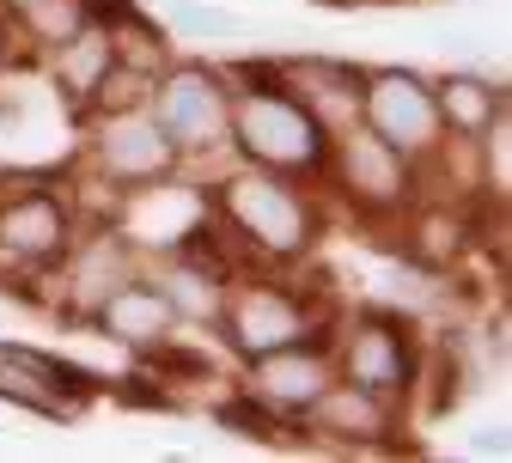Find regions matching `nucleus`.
Returning a JSON list of instances; mask_svg holds the SVG:
<instances>
[{
	"label": "nucleus",
	"mask_w": 512,
	"mask_h": 463,
	"mask_svg": "<svg viewBox=\"0 0 512 463\" xmlns=\"http://www.w3.org/2000/svg\"><path fill=\"white\" fill-rule=\"evenodd\" d=\"M506 329H512V317L500 311V317L488 323V336H482V354H488V366H494L500 378H506Z\"/></svg>",
	"instance_id": "nucleus-22"
},
{
	"label": "nucleus",
	"mask_w": 512,
	"mask_h": 463,
	"mask_svg": "<svg viewBox=\"0 0 512 463\" xmlns=\"http://www.w3.org/2000/svg\"><path fill=\"white\" fill-rule=\"evenodd\" d=\"M110 7H116V0H0V13H7L13 37L25 49H37V55H49L55 43H68V37H80Z\"/></svg>",
	"instance_id": "nucleus-18"
},
{
	"label": "nucleus",
	"mask_w": 512,
	"mask_h": 463,
	"mask_svg": "<svg viewBox=\"0 0 512 463\" xmlns=\"http://www.w3.org/2000/svg\"><path fill=\"white\" fill-rule=\"evenodd\" d=\"M141 269H147L141 244L128 238L116 220H98V226H80L74 250L55 262V275H49L43 287H49V305H61V317L92 323V311H98L122 281H135Z\"/></svg>",
	"instance_id": "nucleus-8"
},
{
	"label": "nucleus",
	"mask_w": 512,
	"mask_h": 463,
	"mask_svg": "<svg viewBox=\"0 0 512 463\" xmlns=\"http://www.w3.org/2000/svg\"><path fill=\"white\" fill-rule=\"evenodd\" d=\"M208 214L226 226L244 262H269V269L305 262L324 238V202L305 177H281L238 159L208 183Z\"/></svg>",
	"instance_id": "nucleus-1"
},
{
	"label": "nucleus",
	"mask_w": 512,
	"mask_h": 463,
	"mask_svg": "<svg viewBox=\"0 0 512 463\" xmlns=\"http://www.w3.org/2000/svg\"><path fill=\"white\" fill-rule=\"evenodd\" d=\"M470 153H476V183L494 195V202H506V189H512V110L488 128L482 141H470Z\"/></svg>",
	"instance_id": "nucleus-20"
},
{
	"label": "nucleus",
	"mask_w": 512,
	"mask_h": 463,
	"mask_svg": "<svg viewBox=\"0 0 512 463\" xmlns=\"http://www.w3.org/2000/svg\"><path fill=\"white\" fill-rule=\"evenodd\" d=\"M403 433V403L397 396H378L366 384L330 378L317 390V403L299 415V439L330 445V451H391Z\"/></svg>",
	"instance_id": "nucleus-11"
},
{
	"label": "nucleus",
	"mask_w": 512,
	"mask_h": 463,
	"mask_svg": "<svg viewBox=\"0 0 512 463\" xmlns=\"http://www.w3.org/2000/svg\"><path fill=\"white\" fill-rule=\"evenodd\" d=\"M433 104H439V128L452 141H482L488 128L512 110L506 104V86L470 74V68H452V74H439L433 80Z\"/></svg>",
	"instance_id": "nucleus-17"
},
{
	"label": "nucleus",
	"mask_w": 512,
	"mask_h": 463,
	"mask_svg": "<svg viewBox=\"0 0 512 463\" xmlns=\"http://www.w3.org/2000/svg\"><path fill=\"white\" fill-rule=\"evenodd\" d=\"M244 378H238V396L256 403L275 421H293L317 403V390L336 378V360H330V336H311V342H293V348H275V354H256V360H238Z\"/></svg>",
	"instance_id": "nucleus-12"
},
{
	"label": "nucleus",
	"mask_w": 512,
	"mask_h": 463,
	"mask_svg": "<svg viewBox=\"0 0 512 463\" xmlns=\"http://www.w3.org/2000/svg\"><path fill=\"white\" fill-rule=\"evenodd\" d=\"M147 110L165 122V135L177 141L183 165H208V159H232L226 135H232V74L214 61H171L153 80Z\"/></svg>",
	"instance_id": "nucleus-4"
},
{
	"label": "nucleus",
	"mask_w": 512,
	"mask_h": 463,
	"mask_svg": "<svg viewBox=\"0 0 512 463\" xmlns=\"http://www.w3.org/2000/svg\"><path fill=\"white\" fill-rule=\"evenodd\" d=\"M104 37H110V55H116V68H135L147 80H159L171 61H177V43H171V25L147 19L135 0H116V7L98 19Z\"/></svg>",
	"instance_id": "nucleus-19"
},
{
	"label": "nucleus",
	"mask_w": 512,
	"mask_h": 463,
	"mask_svg": "<svg viewBox=\"0 0 512 463\" xmlns=\"http://www.w3.org/2000/svg\"><path fill=\"white\" fill-rule=\"evenodd\" d=\"M360 128H372L378 141H391L403 159L421 165L445 141L433 80L415 74V68H366L360 74Z\"/></svg>",
	"instance_id": "nucleus-9"
},
{
	"label": "nucleus",
	"mask_w": 512,
	"mask_h": 463,
	"mask_svg": "<svg viewBox=\"0 0 512 463\" xmlns=\"http://www.w3.org/2000/svg\"><path fill=\"white\" fill-rule=\"evenodd\" d=\"M232 74V159L238 165H263L281 177H324V153H330V128L317 122L275 74L269 61H238Z\"/></svg>",
	"instance_id": "nucleus-2"
},
{
	"label": "nucleus",
	"mask_w": 512,
	"mask_h": 463,
	"mask_svg": "<svg viewBox=\"0 0 512 463\" xmlns=\"http://www.w3.org/2000/svg\"><path fill=\"white\" fill-rule=\"evenodd\" d=\"M86 329H98L104 342H116V348H128V354H153V348H165V342L177 336L183 323H177L165 287L153 281V269H141L135 281H122V287L92 311Z\"/></svg>",
	"instance_id": "nucleus-13"
},
{
	"label": "nucleus",
	"mask_w": 512,
	"mask_h": 463,
	"mask_svg": "<svg viewBox=\"0 0 512 463\" xmlns=\"http://www.w3.org/2000/svg\"><path fill=\"white\" fill-rule=\"evenodd\" d=\"M165 7H171V31H183V37H226V43L250 37V25H244L238 13H220V7H189V0H165Z\"/></svg>",
	"instance_id": "nucleus-21"
},
{
	"label": "nucleus",
	"mask_w": 512,
	"mask_h": 463,
	"mask_svg": "<svg viewBox=\"0 0 512 463\" xmlns=\"http://www.w3.org/2000/svg\"><path fill=\"white\" fill-rule=\"evenodd\" d=\"M330 323H336V311L324 305L317 287H293V281H275V275H232L214 336L238 360H256V354L311 342V336H330Z\"/></svg>",
	"instance_id": "nucleus-3"
},
{
	"label": "nucleus",
	"mask_w": 512,
	"mask_h": 463,
	"mask_svg": "<svg viewBox=\"0 0 512 463\" xmlns=\"http://www.w3.org/2000/svg\"><path fill=\"white\" fill-rule=\"evenodd\" d=\"M80 165L98 171L104 183H116L122 195L147 189V183H165V177H183V153H177V141L165 135V122L147 104L80 116Z\"/></svg>",
	"instance_id": "nucleus-6"
},
{
	"label": "nucleus",
	"mask_w": 512,
	"mask_h": 463,
	"mask_svg": "<svg viewBox=\"0 0 512 463\" xmlns=\"http://www.w3.org/2000/svg\"><path fill=\"white\" fill-rule=\"evenodd\" d=\"M330 360H336V378L366 384L378 396H397V403H409L415 378H421V342H415L409 317L391 305H360L354 317H336Z\"/></svg>",
	"instance_id": "nucleus-5"
},
{
	"label": "nucleus",
	"mask_w": 512,
	"mask_h": 463,
	"mask_svg": "<svg viewBox=\"0 0 512 463\" xmlns=\"http://www.w3.org/2000/svg\"><path fill=\"white\" fill-rule=\"evenodd\" d=\"M43 68H49V86H55V98L68 104V116L80 122V116L92 110V98H98L104 74L116 68V55H110V37H104V25H86L80 37L55 43V49L43 55Z\"/></svg>",
	"instance_id": "nucleus-16"
},
{
	"label": "nucleus",
	"mask_w": 512,
	"mask_h": 463,
	"mask_svg": "<svg viewBox=\"0 0 512 463\" xmlns=\"http://www.w3.org/2000/svg\"><path fill=\"white\" fill-rule=\"evenodd\" d=\"M269 74L330 128H348V122H360V74L366 68H354V61H336V55H281V61H269Z\"/></svg>",
	"instance_id": "nucleus-14"
},
{
	"label": "nucleus",
	"mask_w": 512,
	"mask_h": 463,
	"mask_svg": "<svg viewBox=\"0 0 512 463\" xmlns=\"http://www.w3.org/2000/svg\"><path fill=\"white\" fill-rule=\"evenodd\" d=\"M324 177L336 183V195L360 220H397V214H409L421 202L415 159H403L391 141H378L372 128H360V122H348V128L330 135Z\"/></svg>",
	"instance_id": "nucleus-7"
},
{
	"label": "nucleus",
	"mask_w": 512,
	"mask_h": 463,
	"mask_svg": "<svg viewBox=\"0 0 512 463\" xmlns=\"http://www.w3.org/2000/svg\"><path fill=\"white\" fill-rule=\"evenodd\" d=\"M98 390H104L98 372L61 360V354H43L31 342H7V336H0V403H7V409L43 415V421H74Z\"/></svg>",
	"instance_id": "nucleus-10"
},
{
	"label": "nucleus",
	"mask_w": 512,
	"mask_h": 463,
	"mask_svg": "<svg viewBox=\"0 0 512 463\" xmlns=\"http://www.w3.org/2000/svg\"><path fill=\"white\" fill-rule=\"evenodd\" d=\"M147 269H153V281L165 287L177 323H202V329L220 323V305H226L232 269H220V262H208V256H189V250H165L159 262L147 256Z\"/></svg>",
	"instance_id": "nucleus-15"
},
{
	"label": "nucleus",
	"mask_w": 512,
	"mask_h": 463,
	"mask_svg": "<svg viewBox=\"0 0 512 463\" xmlns=\"http://www.w3.org/2000/svg\"><path fill=\"white\" fill-rule=\"evenodd\" d=\"M470 457H506V439L494 427H482V439H470Z\"/></svg>",
	"instance_id": "nucleus-23"
},
{
	"label": "nucleus",
	"mask_w": 512,
	"mask_h": 463,
	"mask_svg": "<svg viewBox=\"0 0 512 463\" xmlns=\"http://www.w3.org/2000/svg\"><path fill=\"white\" fill-rule=\"evenodd\" d=\"M13 43H19V37H13V25H7V13H0V68H7V61H13Z\"/></svg>",
	"instance_id": "nucleus-24"
}]
</instances>
